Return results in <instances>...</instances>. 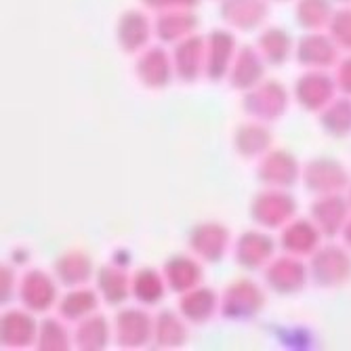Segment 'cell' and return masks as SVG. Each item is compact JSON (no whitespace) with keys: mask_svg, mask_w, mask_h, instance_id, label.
I'll use <instances>...</instances> for the list:
<instances>
[{"mask_svg":"<svg viewBox=\"0 0 351 351\" xmlns=\"http://www.w3.org/2000/svg\"><path fill=\"white\" fill-rule=\"evenodd\" d=\"M200 53H202V43L200 38H191L183 43L177 49V70L183 80H194L198 72V63H200Z\"/></svg>","mask_w":351,"mask_h":351,"instance_id":"7402d4cb","label":"cell"},{"mask_svg":"<svg viewBox=\"0 0 351 351\" xmlns=\"http://www.w3.org/2000/svg\"><path fill=\"white\" fill-rule=\"evenodd\" d=\"M259 175L269 183L291 185L295 181V177H297V165L291 160V156L274 154V156H269V160L263 165V169H259Z\"/></svg>","mask_w":351,"mask_h":351,"instance_id":"2e32d148","label":"cell"},{"mask_svg":"<svg viewBox=\"0 0 351 351\" xmlns=\"http://www.w3.org/2000/svg\"><path fill=\"white\" fill-rule=\"evenodd\" d=\"M324 129L337 137L347 135L351 131V104L349 101H337L328 112L322 116Z\"/></svg>","mask_w":351,"mask_h":351,"instance_id":"484cf974","label":"cell"},{"mask_svg":"<svg viewBox=\"0 0 351 351\" xmlns=\"http://www.w3.org/2000/svg\"><path fill=\"white\" fill-rule=\"evenodd\" d=\"M332 34L335 38L343 45L351 49V11H341L335 21H332Z\"/></svg>","mask_w":351,"mask_h":351,"instance_id":"8d00e7d4","label":"cell"},{"mask_svg":"<svg viewBox=\"0 0 351 351\" xmlns=\"http://www.w3.org/2000/svg\"><path fill=\"white\" fill-rule=\"evenodd\" d=\"M23 303L29 305L32 309H45L51 305V301L55 299V289L49 282V278L40 271H32L25 280H23Z\"/></svg>","mask_w":351,"mask_h":351,"instance_id":"ba28073f","label":"cell"},{"mask_svg":"<svg viewBox=\"0 0 351 351\" xmlns=\"http://www.w3.org/2000/svg\"><path fill=\"white\" fill-rule=\"evenodd\" d=\"M78 341L86 349H101L108 341V326L104 317H93V320L84 322L78 332Z\"/></svg>","mask_w":351,"mask_h":351,"instance_id":"f546056e","label":"cell"},{"mask_svg":"<svg viewBox=\"0 0 351 351\" xmlns=\"http://www.w3.org/2000/svg\"><path fill=\"white\" fill-rule=\"evenodd\" d=\"M295 208V202L284 194H265L254 202V219L267 223L269 228H276Z\"/></svg>","mask_w":351,"mask_h":351,"instance_id":"277c9868","label":"cell"},{"mask_svg":"<svg viewBox=\"0 0 351 351\" xmlns=\"http://www.w3.org/2000/svg\"><path fill=\"white\" fill-rule=\"evenodd\" d=\"M299 57L303 63H313V66H328L335 61V47L322 38V36H311L303 38L299 47Z\"/></svg>","mask_w":351,"mask_h":351,"instance_id":"ac0fdd59","label":"cell"},{"mask_svg":"<svg viewBox=\"0 0 351 351\" xmlns=\"http://www.w3.org/2000/svg\"><path fill=\"white\" fill-rule=\"evenodd\" d=\"M99 286L108 303H120L126 297V276L116 269L104 267L99 271Z\"/></svg>","mask_w":351,"mask_h":351,"instance_id":"83f0119b","label":"cell"},{"mask_svg":"<svg viewBox=\"0 0 351 351\" xmlns=\"http://www.w3.org/2000/svg\"><path fill=\"white\" fill-rule=\"evenodd\" d=\"M95 295L90 291H80V293H72L63 299L61 303V313L68 317V320H76V317H82L84 313H88L95 307Z\"/></svg>","mask_w":351,"mask_h":351,"instance_id":"4dcf8cb0","label":"cell"},{"mask_svg":"<svg viewBox=\"0 0 351 351\" xmlns=\"http://www.w3.org/2000/svg\"><path fill=\"white\" fill-rule=\"evenodd\" d=\"M66 332H63L55 322H45L43 324V335H40V347L45 349H63V347H68L66 345Z\"/></svg>","mask_w":351,"mask_h":351,"instance_id":"d590c367","label":"cell"},{"mask_svg":"<svg viewBox=\"0 0 351 351\" xmlns=\"http://www.w3.org/2000/svg\"><path fill=\"white\" fill-rule=\"evenodd\" d=\"M265 15V5L261 0H226L223 17L232 19L238 27H252Z\"/></svg>","mask_w":351,"mask_h":351,"instance_id":"30bf717a","label":"cell"},{"mask_svg":"<svg viewBox=\"0 0 351 351\" xmlns=\"http://www.w3.org/2000/svg\"><path fill=\"white\" fill-rule=\"evenodd\" d=\"M261 45H263L265 55L274 63H282L286 59V55H289V49H291L289 36H286L282 29H269L267 34L263 36Z\"/></svg>","mask_w":351,"mask_h":351,"instance_id":"d6a6232c","label":"cell"},{"mask_svg":"<svg viewBox=\"0 0 351 351\" xmlns=\"http://www.w3.org/2000/svg\"><path fill=\"white\" fill-rule=\"evenodd\" d=\"M297 93H299V99L303 106H307L309 110H315L330 99L332 84L322 74H307L305 78H301Z\"/></svg>","mask_w":351,"mask_h":351,"instance_id":"9c48e42d","label":"cell"},{"mask_svg":"<svg viewBox=\"0 0 351 351\" xmlns=\"http://www.w3.org/2000/svg\"><path fill=\"white\" fill-rule=\"evenodd\" d=\"M88 259L80 252H72L66 254L63 259L57 261V274L61 276V280L66 284H76V282H84L88 278Z\"/></svg>","mask_w":351,"mask_h":351,"instance_id":"cb8c5ba5","label":"cell"},{"mask_svg":"<svg viewBox=\"0 0 351 351\" xmlns=\"http://www.w3.org/2000/svg\"><path fill=\"white\" fill-rule=\"evenodd\" d=\"M313 274H315V280L324 284V286H335V284H341L349 278L351 274V261L349 257L330 246V248H324L320 254L315 257L313 261Z\"/></svg>","mask_w":351,"mask_h":351,"instance_id":"6da1fadb","label":"cell"},{"mask_svg":"<svg viewBox=\"0 0 351 351\" xmlns=\"http://www.w3.org/2000/svg\"><path fill=\"white\" fill-rule=\"evenodd\" d=\"M213 307H215L213 291H189L181 301V309L191 322H204L213 313Z\"/></svg>","mask_w":351,"mask_h":351,"instance_id":"ffe728a7","label":"cell"},{"mask_svg":"<svg viewBox=\"0 0 351 351\" xmlns=\"http://www.w3.org/2000/svg\"><path fill=\"white\" fill-rule=\"evenodd\" d=\"M284 106H286V93L282 84L276 82L263 84L261 88H257L246 97V110L263 118H274L282 114Z\"/></svg>","mask_w":351,"mask_h":351,"instance_id":"3957f363","label":"cell"},{"mask_svg":"<svg viewBox=\"0 0 351 351\" xmlns=\"http://www.w3.org/2000/svg\"><path fill=\"white\" fill-rule=\"evenodd\" d=\"M232 45H234V38L230 34H226V32H215L213 38H210L208 76H213L215 80H219L223 74H226L230 53H232Z\"/></svg>","mask_w":351,"mask_h":351,"instance_id":"e0dca14e","label":"cell"},{"mask_svg":"<svg viewBox=\"0 0 351 351\" xmlns=\"http://www.w3.org/2000/svg\"><path fill=\"white\" fill-rule=\"evenodd\" d=\"M267 280L276 291H282L284 295H289L293 291H299L305 282V269L299 261L284 259L271 265L267 271Z\"/></svg>","mask_w":351,"mask_h":351,"instance_id":"5b68a950","label":"cell"},{"mask_svg":"<svg viewBox=\"0 0 351 351\" xmlns=\"http://www.w3.org/2000/svg\"><path fill=\"white\" fill-rule=\"evenodd\" d=\"M261 74H263V66L259 63L257 55H254L250 49H242L240 59H238V66L234 70V84L246 88L252 82H257Z\"/></svg>","mask_w":351,"mask_h":351,"instance_id":"603a6c76","label":"cell"},{"mask_svg":"<svg viewBox=\"0 0 351 351\" xmlns=\"http://www.w3.org/2000/svg\"><path fill=\"white\" fill-rule=\"evenodd\" d=\"M226 240H228V234L213 223V226L198 228L191 234V248H196L210 261H219L223 248H226Z\"/></svg>","mask_w":351,"mask_h":351,"instance_id":"8fae6325","label":"cell"},{"mask_svg":"<svg viewBox=\"0 0 351 351\" xmlns=\"http://www.w3.org/2000/svg\"><path fill=\"white\" fill-rule=\"evenodd\" d=\"M345 238H347V242L351 244V226H349V228L345 230Z\"/></svg>","mask_w":351,"mask_h":351,"instance_id":"f35d334b","label":"cell"},{"mask_svg":"<svg viewBox=\"0 0 351 351\" xmlns=\"http://www.w3.org/2000/svg\"><path fill=\"white\" fill-rule=\"evenodd\" d=\"M343 183H347V177L337 162H313L307 169V185L315 189L317 194H330L332 189H339Z\"/></svg>","mask_w":351,"mask_h":351,"instance_id":"8992f818","label":"cell"},{"mask_svg":"<svg viewBox=\"0 0 351 351\" xmlns=\"http://www.w3.org/2000/svg\"><path fill=\"white\" fill-rule=\"evenodd\" d=\"M187 19H189V15H183V13H171V15H165V17H162V21L158 19V34H160L162 38H167V40H173V38H177V36L185 34V32H187L191 25H189V23L179 25V23H183V21H187Z\"/></svg>","mask_w":351,"mask_h":351,"instance_id":"e575fe53","label":"cell"},{"mask_svg":"<svg viewBox=\"0 0 351 351\" xmlns=\"http://www.w3.org/2000/svg\"><path fill=\"white\" fill-rule=\"evenodd\" d=\"M139 78L147 84V86H162L169 82V61L167 55L160 49H154L147 55H143V59L139 61Z\"/></svg>","mask_w":351,"mask_h":351,"instance_id":"7c38bea8","label":"cell"},{"mask_svg":"<svg viewBox=\"0 0 351 351\" xmlns=\"http://www.w3.org/2000/svg\"><path fill=\"white\" fill-rule=\"evenodd\" d=\"M269 143V133L261 126H244L238 133V149L246 156H252L265 149Z\"/></svg>","mask_w":351,"mask_h":351,"instance_id":"f1b7e54d","label":"cell"},{"mask_svg":"<svg viewBox=\"0 0 351 351\" xmlns=\"http://www.w3.org/2000/svg\"><path fill=\"white\" fill-rule=\"evenodd\" d=\"M271 252V240L261 234H246L240 240L238 257L246 267H259Z\"/></svg>","mask_w":351,"mask_h":351,"instance_id":"5bb4252c","label":"cell"},{"mask_svg":"<svg viewBox=\"0 0 351 351\" xmlns=\"http://www.w3.org/2000/svg\"><path fill=\"white\" fill-rule=\"evenodd\" d=\"M167 274H169V280H171V286L175 291H181V293H187V289H191L198 278H200V269L187 261L185 257H177L173 259L169 265H167Z\"/></svg>","mask_w":351,"mask_h":351,"instance_id":"44dd1931","label":"cell"},{"mask_svg":"<svg viewBox=\"0 0 351 351\" xmlns=\"http://www.w3.org/2000/svg\"><path fill=\"white\" fill-rule=\"evenodd\" d=\"M34 335V322L23 313H9L3 320V341L7 345H27Z\"/></svg>","mask_w":351,"mask_h":351,"instance_id":"d6986e66","label":"cell"},{"mask_svg":"<svg viewBox=\"0 0 351 351\" xmlns=\"http://www.w3.org/2000/svg\"><path fill=\"white\" fill-rule=\"evenodd\" d=\"M149 332V320L141 311H122L118 315V339L122 347L143 345Z\"/></svg>","mask_w":351,"mask_h":351,"instance_id":"52a82bcc","label":"cell"},{"mask_svg":"<svg viewBox=\"0 0 351 351\" xmlns=\"http://www.w3.org/2000/svg\"><path fill=\"white\" fill-rule=\"evenodd\" d=\"M135 293L143 303H156L162 299V282L160 276L152 269H141L135 278Z\"/></svg>","mask_w":351,"mask_h":351,"instance_id":"4316f807","label":"cell"},{"mask_svg":"<svg viewBox=\"0 0 351 351\" xmlns=\"http://www.w3.org/2000/svg\"><path fill=\"white\" fill-rule=\"evenodd\" d=\"M120 45L124 51H137L147 40V19L141 13H126L120 21Z\"/></svg>","mask_w":351,"mask_h":351,"instance_id":"4fadbf2b","label":"cell"},{"mask_svg":"<svg viewBox=\"0 0 351 351\" xmlns=\"http://www.w3.org/2000/svg\"><path fill=\"white\" fill-rule=\"evenodd\" d=\"M328 15H330V9L326 0H301V5H299L301 25H307V27L324 25Z\"/></svg>","mask_w":351,"mask_h":351,"instance_id":"1f68e13d","label":"cell"},{"mask_svg":"<svg viewBox=\"0 0 351 351\" xmlns=\"http://www.w3.org/2000/svg\"><path fill=\"white\" fill-rule=\"evenodd\" d=\"M339 80H341V86H343L347 93H351V59L345 61L343 66H341V76H339Z\"/></svg>","mask_w":351,"mask_h":351,"instance_id":"74e56055","label":"cell"},{"mask_svg":"<svg viewBox=\"0 0 351 351\" xmlns=\"http://www.w3.org/2000/svg\"><path fill=\"white\" fill-rule=\"evenodd\" d=\"M345 202L337 196L332 198H326L322 202H317L313 206V217L315 221L320 223V228L328 234V236H335L339 230H341V223H343V217H345Z\"/></svg>","mask_w":351,"mask_h":351,"instance_id":"9a60e30c","label":"cell"},{"mask_svg":"<svg viewBox=\"0 0 351 351\" xmlns=\"http://www.w3.org/2000/svg\"><path fill=\"white\" fill-rule=\"evenodd\" d=\"M263 305V295L252 282H236L226 295V307L223 315L230 317H246L252 315Z\"/></svg>","mask_w":351,"mask_h":351,"instance_id":"7a4b0ae2","label":"cell"},{"mask_svg":"<svg viewBox=\"0 0 351 351\" xmlns=\"http://www.w3.org/2000/svg\"><path fill=\"white\" fill-rule=\"evenodd\" d=\"M183 339L185 330L173 317V313H162L158 317V341L162 345H181Z\"/></svg>","mask_w":351,"mask_h":351,"instance_id":"836d02e7","label":"cell"},{"mask_svg":"<svg viewBox=\"0 0 351 351\" xmlns=\"http://www.w3.org/2000/svg\"><path fill=\"white\" fill-rule=\"evenodd\" d=\"M317 242V234L315 230L309 226V223H295V226L284 234V246L297 252V254H303V252H309Z\"/></svg>","mask_w":351,"mask_h":351,"instance_id":"d4e9b609","label":"cell"}]
</instances>
